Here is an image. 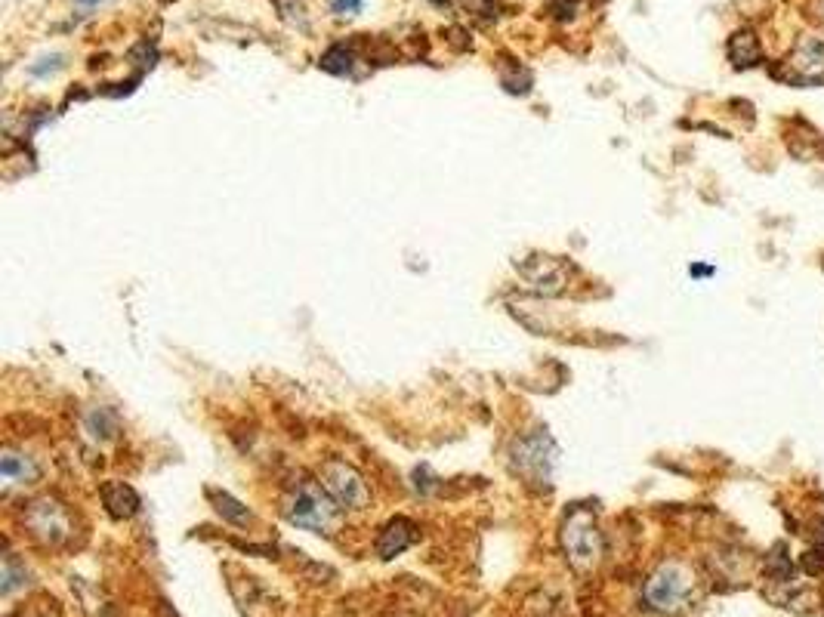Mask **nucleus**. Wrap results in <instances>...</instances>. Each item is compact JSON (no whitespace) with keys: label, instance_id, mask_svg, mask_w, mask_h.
Returning <instances> with one entry per match:
<instances>
[{"label":"nucleus","instance_id":"1","mask_svg":"<svg viewBox=\"0 0 824 617\" xmlns=\"http://www.w3.org/2000/svg\"><path fill=\"white\" fill-rule=\"evenodd\" d=\"M284 519L297 528H306L312 534H331L337 525V513L340 506L334 503V497L315 485V482H303L297 488H291V494L284 497Z\"/></svg>","mask_w":824,"mask_h":617},{"label":"nucleus","instance_id":"2","mask_svg":"<svg viewBox=\"0 0 824 617\" xmlns=\"http://www.w3.org/2000/svg\"><path fill=\"white\" fill-rule=\"evenodd\" d=\"M602 531L596 525V516L584 506H575L565 522H562V553L565 559L575 565L578 571H590L596 568V562L602 559Z\"/></svg>","mask_w":824,"mask_h":617},{"label":"nucleus","instance_id":"3","mask_svg":"<svg viewBox=\"0 0 824 617\" xmlns=\"http://www.w3.org/2000/svg\"><path fill=\"white\" fill-rule=\"evenodd\" d=\"M646 605L658 614H679L692 599V574L679 562H664L646 580Z\"/></svg>","mask_w":824,"mask_h":617},{"label":"nucleus","instance_id":"4","mask_svg":"<svg viewBox=\"0 0 824 617\" xmlns=\"http://www.w3.org/2000/svg\"><path fill=\"white\" fill-rule=\"evenodd\" d=\"M556 445L547 432H531L525 439L516 442L513 448V466L516 473L525 476L531 485H550L553 479V469H556Z\"/></svg>","mask_w":824,"mask_h":617},{"label":"nucleus","instance_id":"5","mask_svg":"<svg viewBox=\"0 0 824 617\" xmlns=\"http://www.w3.org/2000/svg\"><path fill=\"white\" fill-rule=\"evenodd\" d=\"M321 488H325L340 510H365L371 500V488L365 476L346 460H328L321 466Z\"/></svg>","mask_w":824,"mask_h":617},{"label":"nucleus","instance_id":"6","mask_svg":"<svg viewBox=\"0 0 824 617\" xmlns=\"http://www.w3.org/2000/svg\"><path fill=\"white\" fill-rule=\"evenodd\" d=\"M25 528L34 540H41L44 547H62V543L75 534V525H71L68 510L53 497H41V500L28 503Z\"/></svg>","mask_w":824,"mask_h":617},{"label":"nucleus","instance_id":"7","mask_svg":"<svg viewBox=\"0 0 824 617\" xmlns=\"http://www.w3.org/2000/svg\"><path fill=\"white\" fill-rule=\"evenodd\" d=\"M787 81L794 84H821L824 81V34H806L794 56L784 62Z\"/></svg>","mask_w":824,"mask_h":617},{"label":"nucleus","instance_id":"8","mask_svg":"<svg viewBox=\"0 0 824 617\" xmlns=\"http://www.w3.org/2000/svg\"><path fill=\"white\" fill-rule=\"evenodd\" d=\"M414 540H417V525L411 519H392L383 525V531L377 537V553H380V559H396L411 547Z\"/></svg>","mask_w":824,"mask_h":617},{"label":"nucleus","instance_id":"9","mask_svg":"<svg viewBox=\"0 0 824 617\" xmlns=\"http://www.w3.org/2000/svg\"><path fill=\"white\" fill-rule=\"evenodd\" d=\"M102 503L112 519H133L139 513V494L124 482H105L102 485Z\"/></svg>","mask_w":824,"mask_h":617},{"label":"nucleus","instance_id":"10","mask_svg":"<svg viewBox=\"0 0 824 617\" xmlns=\"http://www.w3.org/2000/svg\"><path fill=\"white\" fill-rule=\"evenodd\" d=\"M0 476H4V485L13 488V485H31L41 479V469L34 463L28 454H19V451H4L0 457Z\"/></svg>","mask_w":824,"mask_h":617},{"label":"nucleus","instance_id":"11","mask_svg":"<svg viewBox=\"0 0 824 617\" xmlns=\"http://www.w3.org/2000/svg\"><path fill=\"white\" fill-rule=\"evenodd\" d=\"M726 53H729V62H732L735 68H754V65H760V59H763L760 38H757V34L750 31V28H741V31L732 34Z\"/></svg>","mask_w":824,"mask_h":617},{"label":"nucleus","instance_id":"12","mask_svg":"<svg viewBox=\"0 0 824 617\" xmlns=\"http://www.w3.org/2000/svg\"><path fill=\"white\" fill-rule=\"evenodd\" d=\"M318 65L325 68L328 75H352V68H355V47L352 44H334V47H328L325 56H321Z\"/></svg>","mask_w":824,"mask_h":617},{"label":"nucleus","instance_id":"13","mask_svg":"<svg viewBox=\"0 0 824 617\" xmlns=\"http://www.w3.org/2000/svg\"><path fill=\"white\" fill-rule=\"evenodd\" d=\"M207 497L217 503V513L226 519V522H232V525H247L250 522V513H247V506L244 503H238L232 494H226V491H207Z\"/></svg>","mask_w":824,"mask_h":617},{"label":"nucleus","instance_id":"14","mask_svg":"<svg viewBox=\"0 0 824 617\" xmlns=\"http://www.w3.org/2000/svg\"><path fill=\"white\" fill-rule=\"evenodd\" d=\"M87 429L96 435V439H112V435L118 432V420L112 411H105V408H96L90 417H87Z\"/></svg>","mask_w":824,"mask_h":617},{"label":"nucleus","instance_id":"15","mask_svg":"<svg viewBox=\"0 0 824 617\" xmlns=\"http://www.w3.org/2000/svg\"><path fill=\"white\" fill-rule=\"evenodd\" d=\"M25 577H28L25 565L19 568L16 556H13V553H7V556H4V596H13V593H16V587H22V584H25Z\"/></svg>","mask_w":824,"mask_h":617},{"label":"nucleus","instance_id":"16","mask_svg":"<svg viewBox=\"0 0 824 617\" xmlns=\"http://www.w3.org/2000/svg\"><path fill=\"white\" fill-rule=\"evenodd\" d=\"M463 7H467V10H470L473 16L485 19V22L497 19V10H500V4H497V0H463Z\"/></svg>","mask_w":824,"mask_h":617},{"label":"nucleus","instance_id":"17","mask_svg":"<svg viewBox=\"0 0 824 617\" xmlns=\"http://www.w3.org/2000/svg\"><path fill=\"white\" fill-rule=\"evenodd\" d=\"M365 0H331V13L334 16H355L358 10H362Z\"/></svg>","mask_w":824,"mask_h":617},{"label":"nucleus","instance_id":"18","mask_svg":"<svg viewBox=\"0 0 824 617\" xmlns=\"http://www.w3.org/2000/svg\"><path fill=\"white\" fill-rule=\"evenodd\" d=\"M433 4H439V7H445V4H451V0H433Z\"/></svg>","mask_w":824,"mask_h":617},{"label":"nucleus","instance_id":"19","mask_svg":"<svg viewBox=\"0 0 824 617\" xmlns=\"http://www.w3.org/2000/svg\"><path fill=\"white\" fill-rule=\"evenodd\" d=\"M81 4H96V0H81Z\"/></svg>","mask_w":824,"mask_h":617},{"label":"nucleus","instance_id":"20","mask_svg":"<svg viewBox=\"0 0 824 617\" xmlns=\"http://www.w3.org/2000/svg\"><path fill=\"white\" fill-rule=\"evenodd\" d=\"M31 617H50V614H31Z\"/></svg>","mask_w":824,"mask_h":617}]
</instances>
